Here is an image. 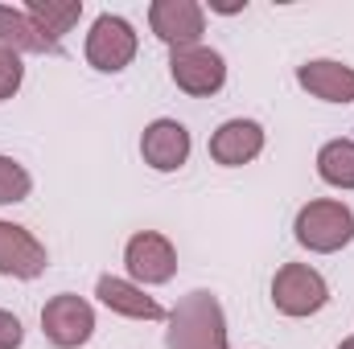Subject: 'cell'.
I'll use <instances>...</instances> for the list:
<instances>
[{"label": "cell", "mask_w": 354, "mask_h": 349, "mask_svg": "<svg viewBox=\"0 0 354 349\" xmlns=\"http://www.w3.org/2000/svg\"><path fill=\"white\" fill-rule=\"evenodd\" d=\"M165 349H227L223 304L210 292H189L177 300L165 329Z\"/></svg>", "instance_id": "6da1fadb"}, {"label": "cell", "mask_w": 354, "mask_h": 349, "mask_svg": "<svg viewBox=\"0 0 354 349\" xmlns=\"http://www.w3.org/2000/svg\"><path fill=\"white\" fill-rule=\"evenodd\" d=\"M0 46L12 54H54L58 50L29 12L8 8V4H0Z\"/></svg>", "instance_id": "5bb4252c"}, {"label": "cell", "mask_w": 354, "mask_h": 349, "mask_svg": "<svg viewBox=\"0 0 354 349\" xmlns=\"http://www.w3.org/2000/svg\"><path fill=\"white\" fill-rule=\"evenodd\" d=\"M21 79H25L21 58H17L12 50H4V46H0V99H12V94L21 90Z\"/></svg>", "instance_id": "ac0fdd59"}, {"label": "cell", "mask_w": 354, "mask_h": 349, "mask_svg": "<svg viewBox=\"0 0 354 349\" xmlns=\"http://www.w3.org/2000/svg\"><path fill=\"white\" fill-rule=\"evenodd\" d=\"M326 300H330V288L309 263H284L272 279V304L284 317H313L326 308Z\"/></svg>", "instance_id": "3957f363"}, {"label": "cell", "mask_w": 354, "mask_h": 349, "mask_svg": "<svg viewBox=\"0 0 354 349\" xmlns=\"http://www.w3.org/2000/svg\"><path fill=\"white\" fill-rule=\"evenodd\" d=\"M140 157L149 169L157 173H174L189 161V132L177 123V119H157L145 128L140 136Z\"/></svg>", "instance_id": "9c48e42d"}, {"label": "cell", "mask_w": 354, "mask_h": 349, "mask_svg": "<svg viewBox=\"0 0 354 349\" xmlns=\"http://www.w3.org/2000/svg\"><path fill=\"white\" fill-rule=\"evenodd\" d=\"M292 230H297L301 247H309L317 255H334L354 239V214L342 201H309V206H301Z\"/></svg>", "instance_id": "7a4b0ae2"}, {"label": "cell", "mask_w": 354, "mask_h": 349, "mask_svg": "<svg viewBox=\"0 0 354 349\" xmlns=\"http://www.w3.org/2000/svg\"><path fill=\"white\" fill-rule=\"evenodd\" d=\"M338 349H354V337H346V341H342V346H338Z\"/></svg>", "instance_id": "ffe728a7"}, {"label": "cell", "mask_w": 354, "mask_h": 349, "mask_svg": "<svg viewBox=\"0 0 354 349\" xmlns=\"http://www.w3.org/2000/svg\"><path fill=\"white\" fill-rule=\"evenodd\" d=\"M169 74H174V83L185 90V94H198V99L223 90V83H227L223 58H218L214 50H206V46L174 50V54H169Z\"/></svg>", "instance_id": "52a82bcc"}, {"label": "cell", "mask_w": 354, "mask_h": 349, "mask_svg": "<svg viewBox=\"0 0 354 349\" xmlns=\"http://www.w3.org/2000/svg\"><path fill=\"white\" fill-rule=\"evenodd\" d=\"M317 177L334 189H354V140H330L317 152Z\"/></svg>", "instance_id": "2e32d148"}, {"label": "cell", "mask_w": 354, "mask_h": 349, "mask_svg": "<svg viewBox=\"0 0 354 349\" xmlns=\"http://www.w3.org/2000/svg\"><path fill=\"white\" fill-rule=\"evenodd\" d=\"M149 25L169 50H185L198 46V37L206 33V12L194 0H157L149 8Z\"/></svg>", "instance_id": "ba28073f"}, {"label": "cell", "mask_w": 354, "mask_h": 349, "mask_svg": "<svg viewBox=\"0 0 354 349\" xmlns=\"http://www.w3.org/2000/svg\"><path fill=\"white\" fill-rule=\"evenodd\" d=\"M124 263H128V275L136 279V283H169L177 271V251L174 243L165 239V235H157V230H140V235H132L128 239V247H124Z\"/></svg>", "instance_id": "8992f818"}, {"label": "cell", "mask_w": 354, "mask_h": 349, "mask_svg": "<svg viewBox=\"0 0 354 349\" xmlns=\"http://www.w3.org/2000/svg\"><path fill=\"white\" fill-rule=\"evenodd\" d=\"M260 152H264V128L252 123V119H227V123L210 136V157H214V165L235 169V165L256 161Z\"/></svg>", "instance_id": "8fae6325"}, {"label": "cell", "mask_w": 354, "mask_h": 349, "mask_svg": "<svg viewBox=\"0 0 354 349\" xmlns=\"http://www.w3.org/2000/svg\"><path fill=\"white\" fill-rule=\"evenodd\" d=\"M297 83L313 99H326V103H351L354 99V70L342 62H330V58L297 66Z\"/></svg>", "instance_id": "4fadbf2b"}, {"label": "cell", "mask_w": 354, "mask_h": 349, "mask_svg": "<svg viewBox=\"0 0 354 349\" xmlns=\"http://www.w3.org/2000/svg\"><path fill=\"white\" fill-rule=\"evenodd\" d=\"M21 341H25L21 321H17L12 312H4V308H0V349H17Z\"/></svg>", "instance_id": "d6986e66"}, {"label": "cell", "mask_w": 354, "mask_h": 349, "mask_svg": "<svg viewBox=\"0 0 354 349\" xmlns=\"http://www.w3.org/2000/svg\"><path fill=\"white\" fill-rule=\"evenodd\" d=\"M132 58H136V29L124 17H115V12L95 17V25H91V33H87L91 66L103 70V74H120Z\"/></svg>", "instance_id": "277c9868"}, {"label": "cell", "mask_w": 354, "mask_h": 349, "mask_svg": "<svg viewBox=\"0 0 354 349\" xmlns=\"http://www.w3.org/2000/svg\"><path fill=\"white\" fill-rule=\"evenodd\" d=\"M41 329H46V337L58 349H79V346H87L91 333H95V308H91L83 296L62 292V296L46 300Z\"/></svg>", "instance_id": "5b68a950"}, {"label": "cell", "mask_w": 354, "mask_h": 349, "mask_svg": "<svg viewBox=\"0 0 354 349\" xmlns=\"http://www.w3.org/2000/svg\"><path fill=\"white\" fill-rule=\"evenodd\" d=\"M29 189H33L29 173H25L17 161L0 157V206H17V201H25V197H29Z\"/></svg>", "instance_id": "e0dca14e"}, {"label": "cell", "mask_w": 354, "mask_h": 349, "mask_svg": "<svg viewBox=\"0 0 354 349\" xmlns=\"http://www.w3.org/2000/svg\"><path fill=\"white\" fill-rule=\"evenodd\" d=\"M95 296H99L111 312H120V317H132V321H165V308H161L153 296H145V288H136V283H128V279L99 275Z\"/></svg>", "instance_id": "7c38bea8"}, {"label": "cell", "mask_w": 354, "mask_h": 349, "mask_svg": "<svg viewBox=\"0 0 354 349\" xmlns=\"http://www.w3.org/2000/svg\"><path fill=\"white\" fill-rule=\"evenodd\" d=\"M25 12L41 25V33L62 46V33H71V25L83 17V0H29Z\"/></svg>", "instance_id": "9a60e30c"}, {"label": "cell", "mask_w": 354, "mask_h": 349, "mask_svg": "<svg viewBox=\"0 0 354 349\" xmlns=\"http://www.w3.org/2000/svg\"><path fill=\"white\" fill-rule=\"evenodd\" d=\"M46 271V247L12 222H0V275L12 279H37Z\"/></svg>", "instance_id": "30bf717a"}]
</instances>
